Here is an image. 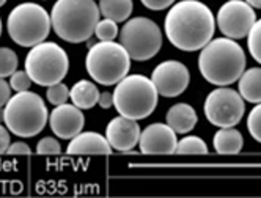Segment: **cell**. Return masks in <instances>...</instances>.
Wrapping results in <instances>:
<instances>
[{
    "label": "cell",
    "instance_id": "19",
    "mask_svg": "<svg viewBox=\"0 0 261 198\" xmlns=\"http://www.w3.org/2000/svg\"><path fill=\"white\" fill-rule=\"evenodd\" d=\"M214 150L219 154H238L244 147L242 134L234 128H220L213 138Z\"/></svg>",
    "mask_w": 261,
    "mask_h": 198
},
{
    "label": "cell",
    "instance_id": "8",
    "mask_svg": "<svg viewBox=\"0 0 261 198\" xmlns=\"http://www.w3.org/2000/svg\"><path fill=\"white\" fill-rule=\"evenodd\" d=\"M24 65L32 82L41 87H50L66 77L69 59L65 49L59 44L43 41L30 49Z\"/></svg>",
    "mask_w": 261,
    "mask_h": 198
},
{
    "label": "cell",
    "instance_id": "5",
    "mask_svg": "<svg viewBox=\"0 0 261 198\" xmlns=\"http://www.w3.org/2000/svg\"><path fill=\"white\" fill-rule=\"evenodd\" d=\"M159 93L151 77L142 74H130L123 77L114 92V107L126 118L145 120L158 105Z\"/></svg>",
    "mask_w": 261,
    "mask_h": 198
},
{
    "label": "cell",
    "instance_id": "20",
    "mask_svg": "<svg viewBox=\"0 0 261 198\" xmlns=\"http://www.w3.org/2000/svg\"><path fill=\"white\" fill-rule=\"evenodd\" d=\"M239 95L244 101L258 104L261 102V68H250L239 77Z\"/></svg>",
    "mask_w": 261,
    "mask_h": 198
},
{
    "label": "cell",
    "instance_id": "37",
    "mask_svg": "<svg viewBox=\"0 0 261 198\" xmlns=\"http://www.w3.org/2000/svg\"><path fill=\"white\" fill-rule=\"evenodd\" d=\"M7 4V0H0V7H4Z\"/></svg>",
    "mask_w": 261,
    "mask_h": 198
},
{
    "label": "cell",
    "instance_id": "24",
    "mask_svg": "<svg viewBox=\"0 0 261 198\" xmlns=\"http://www.w3.org/2000/svg\"><path fill=\"white\" fill-rule=\"evenodd\" d=\"M247 37H249L247 44H249L250 55L256 63L261 65V19L253 24Z\"/></svg>",
    "mask_w": 261,
    "mask_h": 198
},
{
    "label": "cell",
    "instance_id": "9",
    "mask_svg": "<svg viewBox=\"0 0 261 198\" xmlns=\"http://www.w3.org/2000/svg\"><path fill=\"white\" fill-rule=\"evenodd\" d=\"M120 43L136 62L153 59L162 47V32L159 25L148 17H133L126 21L120 32Z\"/></svg>",
    "mask_w": 261,
    "mask_h": 198
},
{
    "label": "cell",
    "instance_id": "17",
    "mask_svg": "<svg viewBox=\"0 0 261 198\" xmlns=\"http://www.w3.org/2000/svg\"><path fill=\"white\" fill-rule=\"evenodd\" d=\"M165 120H167V124H169L176 134H188L195 128L198 117L192 105L179 102L170 107L169 112L165 115Z\"/></svg>",
    "mask_w": 261,
    "mask_h": 198
},
{
    "label": "cell",
    "instance_id": "16",
    "mask_svg": "<svg viewBox=\"0 0 261 198\" xmlns=\"http://www.w3.org/2000/svg\"><path fill=\"white\" fill-rule=\"evenodd\" d=\"M68 154H110L112 147L109 140L98 132H81L71 138Z\"/></svg>",
    "mask_w": 261,
    "mask_h": 198
},
{
    "label": "cell",
    "instance_id": "21",
    "mask_svg": "<svg viewBox=\"0 0 261 198\" xmlns=\"http://www.w3.org/2000/svg\"><path fill=\"white\" fill-rule=\"evenodd\" d=\"M98 7H99L101 16L115 22L127 21L130 13L134 10L133 0H99Z\"/></svg>",
    "mask_w": 261,
    "mask_h": 198
},
{
    "label": "cell",
    "instance_id": "23",
    "mask_svg": "<svg viewBox=\"0 0 261 198\" xmlns=\"http://www.w3.org/2000/svg\"><path fill=\"white\" fill-rule=\"evenodd\" d=\"M17 53L10 47H0V77H11V74L17 71Z\"/></svg>",
    "mask_w": 261,
    "mask_h": 198
},
{
    "label": "cell",
    "instance_id": "25",
    "mask_svg": "<svg viewBox=\"0 0 261 198\" xmlns=\"http://www.w3.org/2000/svg\"><path fill=\"white\" fill-rule=\"evenodd\" d=\"M95 35L101 41H114L118 35V22L107 19V17H104L102 21L99 19V22L95 29Z\"/></svg>",
    "mask_w": 261,
    "mask_h": 198
},
{
    "label": "cell",
    "instance_id": "18",
    "mask_svg": "<svg viewBox=\"0 0 261 198\" xmlns=\"http://www.w3.org/2000/svg\"><path fill=\"white\" fill-rule=\"evenodd\" d=\"M99 95L98 87L90 80H79L69 88V99L82 110L95 107L99 101Z\"/></svg>",
    "mask_w": 261,
    "mask_h": 198
},
{
    "label": "cell",
    "instance_id": "32",
    "mask_svg": "<svg viewBox=\"0 0 261 198\" xmlns=\"http://www.w3.org/2000/svg\"><path fill=\"white\" fill-rule=\"evenodd\" d=\"M10 132L7 131V128H4L2 126V123H0V154H4V153H7L8 151V148H10Z\"/></svg>",
    "mask_w": 261,
    "mask_h": 198
},
{
    "label": "cell",
    "instance_id": "33",
    "mask_svg": "<svg viewBox=\"0 0 261 198\" xmlns=\"http://www.w3.org/2000/svg\"><path fill=\"white\" fill-rule=\"evenodd\" d=\"M7 153L8 154H30L32 151H30V147L27 145V143L16 142V143H13V145H10Z\"/></svg>",
    "mask_w": 261,
    "mask_h": 198
},
{
    "label": "cell",
    "instance_id": "15",
    "mask_svg": "<svg viewBox=\"0 0 261 198\" xmlns=\"http://www.w3.org/2000/svg\"><path fill=\"white\" fill-rule=\"evenodd\" d=\"M140 126L137 120L126 118L123 115L110 120L106 128V138L109 140L112 150L130 151L134 150L140 138Z\"/></svg>",
    "mask_w": 261,
    "mask_h": 198
},
{
    "label": "cell",
    "instance_id": "12",
    "mask_svg": "<svg viewBox=\"0 0 261 198\" xmlns=\"http://www.w3.org/2000/svg\"><path fill=\"white\" fill-rule=\"evenodd\" d=\"M158 93L164 98H176L189 87V69L178 60H167L159 63L151 74Z\"/></svg>",
    "mask_w": 261,
    "mask_h": 198
},
{
    "label": "cell",
    "instance_id": "29",
    "mask_svg": "<svg viewBox=\"0 0 261 198\" xmlns=\"http://www.w3.org/2000/svg\"><path fill=\"white\" fill-rule=\"evenodd\" d=\"M36 153L38 154H60L62 147L55 138L44 137L43 140L38 142V145H36Z\"/></svg>",
    "mask_w": 261,
    "mask_h": 198
},
{
    "label": "cell",
    "instance_id": "11",
    "mask_svg": "<svg viewBox=\"0 0 261 198\" xmlns=\"http://www.w3.org/2000/svg\"><path fill=\"white\" fill-rule=\"evenodd\" d=\"M256 22L253 8L244 0H228L217 13L219 30L231 40H241L249 35Z\"/></svg>",
    "mask_w": 261,
    "mask_h": 198
},
{
    "label": "cell",
    "instance_id": "35",
    "mask_svg": "<svg viewBox=\"0 0 261 198\" xmlns=\"http://www.w3.org/2000/svg\"><path fill=\"white\" fill-rule=\"evenodd\" d=\"M246 2H247L252 8L261 10V0H246Z\"/></svg>",
    "mask_w": 261,
    "mask_h": 198
},
{
    "label": "cell",
    "instance_id": "22",
    "mask_svg": "<svg viewBox=\"0 0 261 198\" xmlns=\"http://www.w3.org/2000/svg\"><path fill=\"white\" fill-rule=\"evenodd\" d=\"M175 153L178 154H208V145L197 135L184 137L178 142Z\"/></svg>",
    "mask_w": 261,
    "mask_h": 198
},
{
    "label": "cell",
    "instance_id": "30",
    "mask_svg": "<svg viewBox=\"0 0 261 198\" xmlns=\"http://www.w3.org/2000/svg\"><path fill=\"white\" fill-rule=\"evenodd\" d=\"M142 5L146 7L148 10L153 11H162L165 8H169L170 5H173L175 0H140Z\"/></svg>",
    "mask_w": 261,
    "mask_h": 198
},
{
    "label": "cell",
    "instance_id": "6",
    "mask_svg": "<svg viewBox=\"0 0 261 198\" xmlns=\"http://www.w3.org/2000/svg\"><path fill=\"white\" fill-rule=\"evenodd\" d=\"M87 73L101 85H115L127 76L130 57L121 43L99 41L91 46L85 59Z\"/></svg>",
    "mask_w": 261,
    "mask_h": 198
},
{
    "label": "cell",
    "instance_id": "1",
    "mask_svg": "<svg viewBox=\"0 0 261 198\" xmlns=\"http://www.w3.org/2000/svg\"><path fill=\"white\" fill-rule=\"evenodd\" d=\"M164 30L169 41L179 50H201L216 30L213 11L200 0H181L165 16Z\"/></svg>",
    "mask_w": 261,
    "mask_h": 198
},
{
    "label": "cell",
    "instance_id": "34",
    "mask_svg": "<svg viewBox=\"0 0 261 198\" xmlns=\"http://www.w3.org/2000/svg\"><path fill=\"white\" fill-rule=\"evenodd\" d=\"M98 104H99V107H102V109H110V107L114 105V93H109V92L101 93Z\"/></svg>",
    "mask_w": 261,
    "mask_h": 198
},
{
    "label": "cell",
    "instance_id": "2",
    "mask_svg": "<svg viewBox=\"0 0 261 198\" xmlns=\"http://www.w3.org/2000/svg\"><path fill=\"white\" fill-rule=\"evenodd\" d=\"M247 59L242 49L231 38L211 40L200 52L198 69L210 83L227 87L239 80L246 71Z\"/></svg>",
    "mask_w": 261,
    "mask_h": 198
},
{
    "label": "cell",
    "instance_id": "10",
    "mask_svg": "<svg viewBox=\"0 0 261 198\" xmlns=\"http://www.w3.org/2000/svg\"><path fill=\"white\" fill-rule=\"evenodd\" d=\"M206 120L217 128H234L246 112L244 98L239 92L227 87H217L204 101Z\"/></svg>",
    "mask_w": 261,
    "mask_h": 198
},
{
    "label": "cell",
    "instance_id": "27",
    "mask_svg": "<svg viewBox=\"0 0 261 198\" xmlns=\"http://www.w3.org/2000/svg\"><path fill=\"white\" fill-rule=\"evenodd\" d=\"M247 128L250 135L261 143V102L255 104V107L250 110V115L247 118Z\"/></svg>",
    "mask_w": 261,
    "mask_h": 198
},
{
    "label": "cell",
    "instance_id": "7",
    "mask_svg": "<svg viewBox=\"0 0 261 198\" xmlns=\"http://www.w3.org/2000/svg\"><path fill=\"white\" fill-rule=\"evenodd\" d=\"M50 27V14L33 2L14 7L7 21L10 38L22 47H33L43 43L49 37Z\"/></svg>",
    "mask_w": 261,
    "mask_h": 198
},
{
    "label": "cell",
    "instance_id": "38",
    "mask_svg": "<svg viewBox=\"0 0 261 198\" xmlns=\"http://www.w3.org/2000/svg\"><path fill=\"white\" fill-rule=\"evenodd\" d=\"M0 35H2V19H0Z\"/></svg>",
    "mask_w": 261,
    "mask_h": 198
},
{
    "label": "cell",
    "instance_id": "13",
    "mask_svg": "<svg viewBox=\"0 0 261 198\" xmlns=\"http://www.w3.org/2000/svg\"><path fill=\"white\" fill-rule=\"evenodd\" d=\"M139 145L143 154H173L178 145L176 132L169 124L153 123L140 132Z\"/></svg>",
    "mask_w": 261,
    "mask_h": 198
},
{
    "label": "cell",
    "instance_id": "4",
    "mask_svg": "<svg viewBox=\"0 0 261 198\" xmlns=\"http://www.w3.org/2000/svg\"><path fill=\"white\" fill-rule=\"evenodd\" d=\"M49 120L47 107L40 95L33 92H16L5 104L4 121L10 132L29 138L38 135Z\"/></svg>",
    "mask_w": 261,
    "mask_h": 198
},
{
    "label": "cell",
    "instance_id": "26",
    "mask_svg": "<svg viewBox=\"0 0 261 198\" xmlns=\"http://www.w3.org/2000/svg\"><path fill=\"white\" fill-rule=\"evenodd\" d=\"M46 98L54 105L65 104L68 101V98H69V88L65 83H62V82L55 83V85H50V87H47Z\"/></svg>",
    "mask_w": 261,
    "mask_h": 198
},
{
    "label": "cell",
    "instance_id": "14",
    "mask_svg": "<svg viewBox=\"0 0 261 198\" xmlns=\"http://www.w3.org/2000/svg\"><path fill=\"white\" fill-rule=\"evenodd\" d=\"M49 124L52 132L59 138L71 140L82 132L85 117L82 114V109H79L77 105L65 102L55 105V109L49 115Z\"/></svg>",
    "mask_w": 261,
    "mask_h": 198
},
{
    "label": "cell",
    "instance_id": "28",
    "mask_svg": "<svg viewBox=\"0 0 261 198\" xmlns=\"http://www.w3.org/2000/svg\"><path fill=\"white\" fill-rule=\"evenodd\" d=\"M32 85V79L27 74V71H16V73L11 74L10 79V87L14 92H25Z\"/></svg>",
    "mask_w": 261,
    "mask_h": 198
},
{
    "label": "cell",
    "instance_id": "36",
    "mask_svg": "<svg viewBox=\"0 0 261 198\" xmlns=\"http://www.w3.org/2000/svg\"><path fill=\"white\" fill-rule=\"evenodd\" d=\"M4 121V109H0V123Z\"/></svg>",
    "mask_w": 261,
    "mask_h": 198
},
{
    "label": "cell",
    "instance_id": "3",
    "mask_svg": "<svg viewBox=\"0 0 261 198\" xmlns=\"http://www.w3.org/2000/svg\"><path fill=\"white\" fill-rule=\"evenodd\" d=\"M99 7L93 0H57L50 11L55 35L68 43H85L99 22Z\"/></svg>",
    "mask_w": 261,
    "mask_h": 198
},
{
    "label": "cell",
    "instance_id": "31",
    "mask_svg": "<svg viewBox=\"0 0 261 198\" xmlns=\"http://www.w3.org/2000/svg\"><path fill=\"white\" fill-rule=\"evenodd\" d=\"M10 98H11V87L4 77H0V109L5 107Z\"/></svg>",
    "mask_w": 261,
    "mask_h": 198
}]
</instances>
